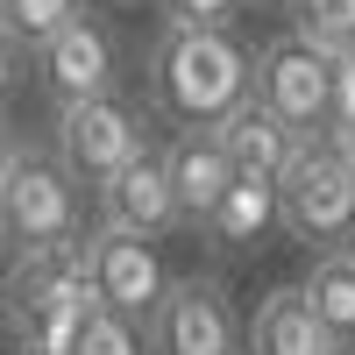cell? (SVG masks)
Segmentation results:
<instances>
[{
	"label": "cell",
	"instance_id": "cell-1",
	"mask_svg": "<svg viewBox=\"0 0 355 355\" xmlns=\"http://www.w3.org/2000/svg\"><path fill=\"white\" fill-rule=\"evenodd\" d=\"M256 85V50L234 28H185L164 21L142 64V93L164 128H214L220 114Z\"/></svg>",
	"mask_w": 355,
	"mask_h": 355
},
{
	"label": "cell",
	"instance_id": "cell-2",
	"mask_svg": "<svg viewBox=\"0 0 355 355\" xmlns=\"http://www.w3.org/2000/svg\"><path fill=\"white\" fill-rule=\"evenodd\" d=\"M0 313L28 355H64L78 320L93 313V270H85V234L21 249L15 270L0 277Z\"/></svg>",
	"mask_w": 355,
	"mask_h": 355
},
{
	"label": "cell",
	"instance_id": "cell-3",
	"mask_svg": "<svg viewBox=\"0 0 355 355\" xmlns=\"http://www.w3.org/2000/svg\"><path fill=\"white\" fill-rule=\"evenodd\" d=\"M85 234V185L50 142H15L8 171H0V249H43Z\"/></svg>",
	"mask_w": 355,
	"mask_h": 355
},
{
	"label": "cell",
	"instance_id": "cell-4",
	"mask_svg": "<svg viewBox=\"0 0 355 355\" xmlns=\"http://www.w3.org/2000/svg\"><path fill=\"white\" fill-rule=\"evenodd\" d=\"M277 227L306 256L341 249L355 234V164L327 135H306L299 150H291V164L277 171Z\"/></svg>",
	"mask_w": 355,
	"mask_h": 355
},
{
	"label": "cell",
	"instance_id": "cell-5",
	"mask_svg": "<svg viewBox=\"0 0 355 355\" xmlns=\"http://www.w3.org/2000/svg\"><path fill=\"white\" fill-rule=\"evenodd\" d=\"M50 150L71 164L78 185H100V178H114L128 157L150 150V107L128 100L121 85L85 93V100H64V107H57V135H50Z\"/></svg>",
	"mask_w": 355,
	"mask_h": 355
},
{
	"label": "cell",
	"instance_id": "cell-6",
	"mask_svg": "<svg viewBox=\"0 0 355 355\" xmlns=\"http://www.w3.org/2000/svg\"><path fill=\"white\" fill-rule=\"evenodd\" d=\"M142 341L150 355H234L242 348V313H234V291L214 270L171 277L157 291L150 320H142Z\"/></svg>",
	"mask_w": 355,
	"mask_h": 355
},
{
	"label": "cell",
	"instance_id": "cell-7",
	"mask_svg": "<svg viewBox=\"0 0 355 355\" xmlns=\"http://www.w3.org/2000/svg\"><path fill=\"white\" fill-rule=\"evenodd\" d=\"M28 57H36V85L50 107L121 85V36L100 15H64L43 43H28Z\"/></svg>",
	"mask_w": 355,
	"mask_h": 355
},
{
	"label": "cell",
	"instance_id": "cell-8",
	"mask_svg": "<svg viewBox=\"0 0 355 355\" xmlns=\"http://www.w3.org/2000/svg\"><path fill=\"white\" fill-rule=\"evenodd\" d=\"M327 93H334V57L313 50L306 36H270L256 50V100L277 107L299 135H327Z\"/></svg>",
	"mask_w": 355,
	"mask_h": 355
},
{
	"label": "cell",
	"instance_id": "cell-9",
	"mask_svg": "<svg viewBox=\"0 0 355 355\" xmlns=\"http://www.w3.org/2000/svg\"><path fill=\"white\" fill-rule=\"evenodd\" d=\"M85 270H93V306H114L128 320H150L157 291L171 284L150 234H128V227H107V220L85 234Z\"/></svg>",
	"mask_w": 355,
	"mask_h": 355
},
{
	"label": "cell",
	"instance_id": "cell-10",
	"mask_svg": "<svg viewBox=\"0 0 355 355\" xmlns=\"http://www.w3.org/2000/svg\"><path fill=\"white\" fill-rule=\"evenodd\" d=\"M93 192H100V220H107V227L150 234V242L178 234V199H171V178H164V150L128 157L114 178H100Z\"/></svg>",
	"mask_w": 355,
	"mask_h": 355
},
{
	"label": "cell",
	"instance_id": "cell-11",
	"mask_svg": "<svg viewBox=\"0 0 355 355\" xmlns=\"http://www.w3.org/2000/svg\"><path fill=\"white\" fill-rule=\"evenodd\" d=\"M164 178H171V199H178V227L199 234V220L214 214V199L227 192L234 164H227V150H220L214 128H171V142H164Z\"/></svg>",
	"mask_w": 355,
	"mask_h": 355
},
{
	"label": "cell",
	"instance_id": "cell-12",
	"mask_svg": "<svg viewBox=\"0 0 355 355\" xmlns=\"http://www.w3.org/2000/svg\"><path fill=\"white\" fill-rule=\"evenodd\" d=\"M214 135H220V150H227V164H234V171L270 178V185H277V171L291 164V150L306 142V135L291 128L277 107H263V100H256V85H249V93L234 100L227 114H220V121H214Z\"/></svg>",
	"mask_w": 355,
	"mask_h": 355
},
{
	"label": "cell",
	"instance_id": "cell-13",
	"mask_svg": "<svg viewBox=\"0 0 355 355\" xmlns=\"http://www.w3.org/2000/svg\"><path fill=\"white\" fill-rule=\"evenodd\" d=\"M199 234H206V249H214V256H256V249L277 234V185H270V178L234 171L227 192L214 199V214L199 220Z\"/></svg>",
	"mask_w": 355,
	"mask_h": 355
},
{
	"label": "cell",
	"instance_id": "cell-14",
	"mask_svg": "<svg viewBox=\"0 0 355 355\" xmlns=\"http://www.w3.org/2000/svg\"><path fill=\"white\" fill-rule=\"evenodd\" d=\"M334 341L320 334V320L306 306V291L299 284H277V291H263L256 313L242 320V355H327Z\"/></svg>",
	"mask_w": 355,
	"mask_h": 355
},
{
	"label": "cell",
	"instance_id": "cell-15",
	"mask_svg": "<svg viewBox=\"0 0 355 355\" xmlns=\"http://www.w3.org/2000/svg\"><path fill=\"white\" fill-rule=\"evenodd\" d=\"M299 291H306V306H313V320H320V334H327L334 348H355V263H348L341 249H320V256L306 263Z\"/></svg>",
	"mask_w": 355,
	"mask_h": 355
},
{
	"label": "cell",
	"instance_id": "cell-16",
	"mask_svg": "<svg viewBox=\"0 0 355 355\" xmlns=\"http://www.w3.org/2000/svg\"><path fill=\"white\" fill-rule=\"evenodd\" d=\"M284 21H291V36H306L327 57L355 43V0H284Z\"/></svg>",
	"mask_w": 355,
	"mask_h": 355
},
{
	"label": "cell",
	"instance_id": "cell-17",
	"mask_svg": "<svg viewBox=\"0 0 355 355\" xmlns=\"http://www.w3.org/2000/svg\"><path fill=\"white\" fill-rule=\"evenodd\" d=\"M64 355H150V341H142V320L114 313V306H93L78 320V334H71Z\"/></svg>",
	"mask_w": 355,
	"mask_h": 355
},
{
	"label": "cell",
	"instance_id": "cell-18",
	"mask_svg": "<svg viewBox=\"0 0 355 355\" xmlns=\"http://www.w3.org/2000/svg\"><path fill=\"white\" fill-rule=\"evenodd\" d=\"M8 15H15V43H43L64 15H78V0H8Z\"/></svg>",
	"mask_w": 355,
	"mask_h": 355
},
{
	"label": "cell",
	"instance_id": "cell-19",
	"mask_svg": "<svg viewBox=\"0 0 355 355\" xmlns=\"http://www.w3.org/2000/svg\"><path fill=\"white\" fill-rule=\"evenodd\" d=\"M164 21H185V28H234L242 0H150Z\"/></svg>",
	"mask_w": 355,
	"mask_h": 355
},
{
	"label": "cell",
	"instance_id": "cell-20",
	"mask_svg": "<svg viewBox=\"0 0 355 355\" xmlns=\"http://www.w3.org/2000/svg\"><path fill=\"white\" fill-rule=\"evenodd\" d=\"M334 121H355V43L334 50V93H327V128Z\"/></svg>",
	"mask_w": 355,
	"mask_h": 355
},
{
	"label": "cell",
	"instance_id": "cell-21",
	"mask_svg": "<svg viewBox=\"0 0 355 355\" xmlns=\"http://www.w3.org/2000/svg\"><path fill=\"white\" fill-rule=\"evenodd\" d=\"M15 85H21V43H15V36H0V107H8Z\"/></svg>",
	"mask_w": 355,
	"mask_h": 355
},
{
	"label": "cell",
	"instance_id": "cell-22",
	"mask_svg": "<svg viewBox=\"0 0 355 355\" xmlns=\"http://www.w3.org/2000/svg\"><path fill=\"white\" fill-rule=\"evenodd\" d=\"M327 142H334V150L355 164V121H334V128H327Z\"/></svg>",
	"mask_w": 355,
	"mask_h": 355
},
{
	"label": "cell",
	"instance_id": "cell-23",
	"mask_svg": "<svg viewBox=\"0 0 355 355\" xmlns=\"http://www.w3.org/2000/svg\"><path fill=\"white\" fill-rule=\"evenodd\" d=\"M15 142H21V135L8 128V114H0V171H8V157H15Z\"/></svg>",
	"mask_w": 355,
	"mask_h": 355
},
{
	"label": "cell",
	"instance_id": "cell-24",
	"mask_svg": "<svg viewBox=\"0 0 355 355\" xmlns=\"http://www.w3.org/2000/svg\"><path fill=\"white\" fill-rule=\"evenodd\" d=\"M242 8H263V15H284V0H242Z\"/></svg>",
	"mask_w": 355,
	"mask_h": 355
},
{
	"label": "cell",
	"instance_id": "cell-25",
	"mask_svg": "<svg viewBox=\"0 0 355 355\" xmlns=\"http://www.w3.org/2000/svg\"><path fill=\"white\" fill-rule=\"evenodd\" d=\"M0 36H15V15H8V0H0Z\"/></svg>",
	"mask_w": 355,
	"mask_h": 355
},
{
	"label": "cell",
	"instance_id": "cell-26",
	"mask_svg": "<svg viewBox=\"0 0 355 355\" xmlns=\"http://www.w3.org/2000/svg\"><path fill=\"white\" fill-rule=\"evenodd\" d=\"M341 256H348V263H355V234H348V242H341Z\"/></svg>",
	"mask_w": 355,
	"mask_h": 355
},
{
	"label": "cell",
	"instance_id": "cell-27",
	"mask_svg": "<svg viewBox=\"0 0 355 355\" xmlns=\"http://www.w3.org/2000/svg\"><path fill=\"white\" fill-rule=\"evenodd\" d=\"M114 8H142V0H114Z\"/></svg>",
	"mask_w": 355,
	"mask_h": 355
},
{
	"label": "cell",
	"instance_id": "cell-28",
	"mask_svg": "<svg viewBox=\"0 0 355 355\" xmlns=\"http://www.w3.org/2000/svg\"><path fill=\"white\" fill-rule=\"evenodd\" d=\"M327 355H355V348H327Z\"/></svg>",
	"mask_w": 355,
	"mask_h": 355
},
{
	"label": "cell",
	"instance_id": "cell-29",
	"mask_svg": "<svg viewBox=\"0 0 355 355\" xmlns=\"http://www.w3.org/2000/svg\"><path fill=\"white\" fill-rule=\"evenodd\" d=\"M234 355H242V348H234Z\"/></svg>",
	"mask_w": 355,
	"mask_h": 355
}]
</instances>
